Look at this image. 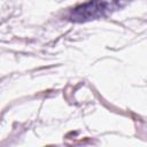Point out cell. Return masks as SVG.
<instances>
[{"instance_id":"obj_1","label":"cell","mask_w":147,"mask_h":147,"mask_svg":"<svg viewBox=\"0 0 147 147\" xmlns=\"http://www.w3.org/2000/svg\"><path fill=\"white\" fill-rule=\"evenodd\" d=\"M130 0H91L87 3H84L72 11V21H86L98 17H102L117 8L123 7Z\"/></svg>"}]
</instances>
